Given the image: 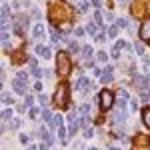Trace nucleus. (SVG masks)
I'll use <instances>...</instances> for the list:
<instances>
[{"instance_id": "nucleus-1", "label": "nucleus", "mask_w": 150, "mask_h": 150, "mask_svg": "<svg viewBox=\"0 0 150 150\" xmlns=\"http://www.w3.org/2000/svg\"><path fill=\"white\" fill-rule=\"evenodd\" d=\"M56 64H58V72L62 74V76H66L70 74V70H72V64H70V58L66 52H58V58H56Z\"/></svg>"}, {"instance_id": "nucleus-2", "label": "nucleus", "mask_w": 150, "mask_h": 150, "mask_svg": "<svg viewBox=\"0 0 150 150\" xmlns=\"http://www.w3.org/2000/svg\"><path fill=\"white\" fill-rule=\"evenodd\" d=\"M54 102L58 106H66V102H68V84H60L58 86L56 94H54Z\"/></svg>"}, {"instance_id": "nucleus-3", "label": "nucleus", "mask_w": 150, "mask_h": 150, "mask_svg": "<svg viewBox=\"0 0 150 150\" xmlns=\"http://www.w3.org/2000/svg\"><path fill=\"white\" fill-rule=\"evenodd\" d=\"M98 98H100V106H102V110L112 108V104H114V94L110 92V90H102Z\"/></svg>"}, {"instance_id": "nucleus-4", "label": "nucleus", "mask_w": 150, "mask_h": 150, "mask_svg": "<svg viewBox=\"0 0 150 150\" xmlns=\"http://www.w3.org/2000/svg\"><path fill=\"white\" fill-rule=\"evenodd\" d=\"M140 38L150 42V18H148V20H144L142 26H140Z\"/></svg>"}, {"instance_id": "nucleus-5", "label": "nucleus", "mask_w": 150, "mask_h": 150, "mask_svg": "<svg viewBox=\"0 0 150 150\" xmlns=\"http://www.w3.org/2000/svg\"><path fill=\"white\" fill-rule=\"evenodd\" d=\"M12 86H14V90H16V92L18 94H24V96H26V84H24V80H20V78H14V80H12Z\"/></svg>"}, {"instance_id": "nucleus-6", "label": "nucleus", "mask_w": 150, "mask_h": 150, "mask_svg": "<svg viewBox=\"0 0 150 150\" xmlns=\"http://www.w3.org/2000/svg\"><path fill=\"white\" fill-rule=\"evenodd\" d=\"M112 66H106V68H104V72H102V76H100V78H102V84H108V82H112V78H114V76H112Z\"/></svg>"}, {"instance_id": "nucleus-7", "label": "nucleus", "mask_w": 150, "mask_h": 150, "mask_svg": "<svg viewBox=\"0 0 150 150\" xmlns=\"http://www.w3.org/2000/svg\"><path fill=\"white\" fill-rule=\"evenodd\" d=\"M88 86H90V80H88V78H78V80H76V88H78L80 92H86Z\"/></svg>"}, {"instance_id": "nucleus-8", "label": "nucleus", "mask_w": 150, "mask_h": 150, "mask_svg": "<svg viewBox=\"0 0 150 150\" xmlns=\"http://www.w3.org/2000/svg\"><path fill=\"white\" fill-rule=\"evenodd\" d=\"M36 54H38V56H42V58H50V56H52V54H50V48L42 46V44H38V46H36Z\"/></svg>"}, {"instance_id": "nucleus-9", "label": "nucleus", "mask_w": 150, "mask_h": 150, "mask_svg": "<svg viewBox=\"0 0 150 150\" xmlns=\"http://www.w3.org/2000/svg\"><path fill=\"white\" fill-rule=\"evenodd\" d=\"M146 84H148V80H146V78H142V76H136V88H138L140 92H144V90H146V88H148V86H146Z\"/></svg>"}, {"instance_id": "nucleus-10", "label": "nucleus", "mask_w": 150, "mask_h": 150, "mask_svg": "<svg viewBox=\"0 0 150 150\" xmlns=\"http://www.w3.org/2000/svg\"><path fill=\"white\" fill-rule=\"evenodd\" d=\"M42 34H44V26H42V24H36L34 30H32V36H34V38H42Z\"/></svg>"}, {"instance_id": "nucleus-11", "label": "nucleus", "mask_w": 150, "mask_h": 150, "mask_svg": "<svg viewBox=\"0 0 150 150\" xmlns=\"http://www.w3.org/2000/svg\"><path fill=\"white\" fill-rule=\"evenodd\" d=\"M50 36H52V38H50L52 42H58V40H64V36L60 34V32H58L56 28H50Z\"/></svg>"}, {"instance_id": "nucleus-12", "label": "nucleus", "mask_w": 150, "mask_h": 150, "mask_svg": "<svg viewBox=\"0 0 150 150\" xmlns=\"http://www.w3.org/2000/svg\"><path fill=\"white\" fill-rule=\"evenodd\" d=\"M64 124V120H62V116L56 114V116H52V122H50V126H62Z\"/></svg>"}, {"instance_id": "nucleus-13", "label": "nucleus", "mask_w": 150, "mask_h": 150, "mask_svg": "<svg viewBox=\"0 0 150 150\" xmlns=\"http://www.w3.org/2000/svg\"><path fill=\"white\" fill-rule=\"evenodd\" d=\"M142 118H144V124H146V126L150 128V106L142 110Z\"/></svg>"}, {"instance_id": "nucleus-14", "label": "nucleus", "mask_w": 150, "mask_h": 150, "mask_svg": "<svg viewBox=\"0 0 150 150\" xmlns=\"http://www.w3.org/2000/svg\"><path fill=\"white\" fill-rule=\"evenodd\" d=\"M116 26H118V28H128L130 22H128L126 18H118V20H116Z\"/></svg>"}, {"instance_id": "nucleus-15", "label": "nucleus", "mask_w": 150, "mask_h": 150, "mask_svg": "<svg viewBox=\"0 0 150 150\" xmlns=\"http://www.w3.org/2000/svg\"><path fill=\"white\" fill-rule=\"evenodd\" d=\"M134 50H136V54H140V56H142V54H144V44H142V42H134Z\"/></svg>"}, {"instance_id": "nucleus-16", "label": "nucleus", "mask_w": 150, "mask_h": 150, "mask_svg": "<svg viewBox=\"0 0 150 150\" xmlns=\"http://www.w3.org/2000/svg\"><path fill=\"white\" fill-rule=\"evenodd\" d=\"M42 118H44L46 122H52V112H50L48 108H42Z\"/></svg>"}, {"instance_id": "nucleus-17", "label": "nucleus", "mask_w": 150, "mask_h": 150, "mask_svg": "<svg viewBox=\"0 0 150 150\" xmlns=\"http://www.w3.org/2000/svg\"><path fill=\"white\" fill-rule=\"evenodd\" d=\"M82 56L86 58V60L92 56V46H84V48H82Z\"/></svg>"}, {"instance_id": "nucleus-18", "label": "nucleus", "mask_w": 150, "mask_h": 150, "mask_svg": "<svg viewBox=\"0 0 150 150\" xmlns=\"http://www.w3.org/2000/svg\"><path fill=\"white\" fill-rule=\"evenodd\" d=\"M12 102H14V98H12L10 94H4V96H2V104H4V106H10Z\"/></svg>"}, {"instance_id": "nucleus-19", "label": "nucleus", "mask_w": 150, "mask_h": 150, "mask_svg": "<svg viewBox=\"0 0 150 150\" xmlns=\"http://www.w3.org/2000/svg\"><path fill=\"white\" fill-rule=\"evenodd\" d=\"M2 120L6 122V120H12V108H6L4 112H2Z\"/></svg>"}, {"instance_id": "nucleus-20", "label": "nucleus", "mask_w": 150, "mask_h": 150, "mask_svg": "<svg viewBox=\"0 0 150 150\" xmlns=\"http://www.w3.org/2000/svg\"><path fill=\"white\" fill-rule=\"evenodd\" d=\"M68 48H70V52H72V54H78V44H76V42L68 40Z\"/></svg>"}, {"instance_id": "nucleus-21", "label": "nucleus", "mask_w": 150, "mask_h": 150, "mask_svg": "<svg viewBox=\"0 0 150 150\" xmlns=\"http://www.w3.org/2000/svg\"><path fill=\"white\" fill-rule=\"evenodd\" d=\"M76 118H78V112H76V108H70V116H68V120H70V122H76Z\"/></svg>"}, {"instance_id": "nucleus-22", "label": "nucleus", "mask_w": 150, "mask_h": 150, "mask_svg": "<svg viewBox=\"0 0 150 150\" xmlns=\"http://www.w3.org/2000/svg\"><path fill=\"white\" fill-rule=\"evenodd\" d=\"M78 126H82V128H84V130L88 128V116H82L80 120H78Z\"/></svg>"}, {"instance_id": "nucleus-23", "label": "nucleus", "mask_w": 150, "mask_h": 150, "mask_svg": "<svg viewBox=\"0 0 150 150\" xmlns=\"http://www.w3.org/2000/svg\"><path fill=\"white\" fill-rule=\"evenodd\" d=\"M116 34H118V26H110L108 28V36L110 38H116Z\"/></svg>"}, {"instance_id": "nucleus-24", "label": "nucleus", "mask_w": 150, "mask_h": 150, "mask_svg": "<svg viewBox=\"0 0 150 150\" xmlns=\"http://www.w3.org/2000/svg\"><path fill=\"white\" fill-rule=\"evenodd\" d=\"M24 104H26L28 108H32V104H34V98H32V94H26V100H24Z\"/></svg>"}, {"instance_id": "nucleus-25", "label": "nucleus", "mask_w": 150, "mask_h": 150, "mask_svg": "<svg viewBox=\"0 0 150 150\" xmlns=\"http://www.w3.org/2000/svg\"><path fill=\"white\" fill-rule=\"evenodd\" d=\"M94 20H96V24H104L102 22V12H100V10L94 12Z\"/></svg>"}, {"instance_id": "nucleus-26", "label": "nucleus", "mask_w": 150, "mask_h": 150, "mask_svg": "<svg viewBox=\"0 0 150 150\" xmlns=\"http://www.w3.org/2000/svg\"><path fill=\"white\" fill-rule=\"evenodd\" d=\"M88 6H90V4H88L86 0H82L80 4H78V10H80V12H86V10H88Z\"/></svg>"}, {"instance_id": "nucleus-27", "label": "nucleus", "mask_w": 150, "mask_h": 150, "mask_svg": "<svg viewBox=\"0 0 150 150\" xmlns=\"http://www.w3.org/2000/svg\"><path fill=\"white\" fill-rule=\"evenodd\" d=\"M86 32H88V34H92V36H96V26L90 22L88 26H86Z\"/></svg>"}, {"instance_id": "nucleus-28", "label": "nucleus", "mask_w": 150, "mask_h": 150, "mask_svg": "<svg viewBox=\"0 0 150 150\" xmlns=\"http://www.w3.org/2000/svg\"><path fill=\"white\" fill-rule=\"evenodd\" d=\"M118 98L126 102V100H128V92H126V90H122V88H120V90H118Z\"/></svg>"}, {"instance_id": "nucleus-29", "label": "nucleus", "mask_w": 150, "mask_h": 150, "mask_svg": "<svg viewBox=\"0 0 150 150\" xmlns=\"http://www.w3.org/2000/svg\"><path fill=\"white\" fill-rule=\"evenodd\" d=\"M38 102L42 104V108H46V102H48V98H46V94H40V96H38Z\"/></svg>"}, {"instance_id": "nucleus-30", "label": "nucleus", "mask_w": 150, "mask_h": 150, "mask_svg": "<svg viewBox=\"0 0 150 150\" xmlns=\"http://www.w3.org/2000/svg\"><path fill=\"white\" fill-rule=\"evenodd\" d=\"M96 56H98V60H100V62H106V60H108V54H106V52H102V50H100Z\"/></svg>"}, {"instance_id": "nucleus-31", "label": "nucleus", "mask_w": 150, "mask_h": 150, "mask_svg": "<svg viewBox=\"0 0 150 150\" xmlns=\"http://www.w3.org/2000/svg\"><path fill=\"white\" fill-rule=\"evenodd\" d=\"M94 136V128H86L84 130V138H92Z\"/></svg>"}, {"instance_id": "nucleus-32", "label": "nucleus", "mask_w": 150, "mask_h": 150, "mask_svg": "<svg viewBox=\"0 0 150 150\" xmlns=\"http://www.w3.org/2000/svg\"><path fill=\"white\" fill-rule=\"evenodd\" d=\"M104 18H106V22H112L114 20V14L112 12H104Z\"/></svg>"}, {"instance_id": "nucleus-33", "label": "nucleus", "mask_w": 150, "mask_h": 150, "mask_svg": "<svg viewBox=\"0 0 150 150\" xmlns=\"http://www.w3.org/2000/svg\"><path fill=\"white\" fill-rule=\"evenodd\" d=\"M104 40H106V34H104V32L96 34V42H104Z\"/></svg>"}, {"instance_id": "nucleus-34", "label": "nucleus", "mask_w": 150, "mask_h": 150, "mask_svg": "<svg viewBox=\"0 0 150 150\" xmlns=\"http://www.w3.org/2000/svg\"><path fill=\"white\" fill-rule=\"evenodd\" d=\"M110 56L114 58V60H116V58H120V50H118V48H112V54H110Z\"/></svg>"}, {"instance_id": "nucleus-35", "label": "nucleus", "mask_w": 150, "mask_h": 150, "mask_svg": "<svg viewBox=\"0 0 150 150\" xmlns=\"http://www.w3.org/2000/svg\"><path fill=\"white\" fill-rule=\"evenodd\" d=\"M32 74H34V78H40V76H42V70H40V68H34V70H32Z\"/></svg>"}, {"instance_id": "nucleus-36", "label": "nucleus", "mask_w": 150, "mask_h": 150, "mask_svg": "<svg viewBox=\"0 0 150 150\" xmlns=\"http://www.w3.org/2000/svg\"><path fill=\"white\" fill-rule=\"evenodd\" d=\"M80 112H82L84 116H88V112H90V106H82V108H80Z\"/></svg>"}, {"instance_id": "nucleus-37", "label": "nucleus", "mask_w": 150, "mask_h": 150, "mask_svg": "<svg viewBox=\"0 0 150 150\" xmlns=\"http://www.w3.org/2000/svg\"><path fill=\"white\" fill-rule=\"evenodd\" d=\"M16 78H20V80H26V78H28V74H26V72H18V76H16Z\"/></svg>"}, {"instance_id": "nucleus-38", "label": "nucleus", "mask_w": 150, "mask_h": 150, "mask_svg": "<svg viewBox=\"0 0 150 150\" xmlns=\"http://www.w3.org/2000/svg\"><path fill=\"white\" fill-rule=\"evenodd\" d=\"M28 114L32 116V118H36V116H38V110H36V108H30V112H28Z\"/></svg>"}, {"instance_id": "nucleus-39", "label": "nucleus", "mask_w": 150, "mask_h": 150, "mask_svg": "<svg viewBox=\"0 0 150 150\" xmlns=\"http://www.w3.org/2000/svg\"><path fill=\"white\" fill-rule=\"evenodd\" d=\"M20 142H22V144H28V136H26V134H20Z\"/></svg>"}, {"instance_id": "nucleus-40", "label": "nucleus", "mask_w": 150, "mask_h": 150, "mask_svg": "<svg viewBox=\"0 0 150 150\" xmlns=\"http://www.w3.org/2000/svg\"><path fill=\"white\" fill-rule=\"evenodd\" d=\"M26 108H28V106H26V104H20V106H16V110H18V112H24V110H26Z\"/></svg>"}, {"instance_id": "nucleus-41", "label": "nucleus", "mask_w": 150, "mask_h": 150, "mask_svg": "<svg viewBox=\"0 0 150 150\" xmlns=\"http://www.w3.org/2000/svg\"><path fill=\"white\" fill-rule=\"evenodd\" d=\"M28 64H30V66H32V70L36 68V60H34V58H28Z\"/></svg>"}, {"instance_id": "nucleus-42", "label": "nucleus", "mask_w": 150, "mask_h": 150, "mask_svg": "<svg viewBox=\"0 0 150 150\" xmlns=\"http://www.w3.org/2000/svg\"><path fill=\"white\" fill-rule=\"evenodd\" d=\"M92 72H94V76H102V70L100 68H92Z\"/></svg>"}, {"instance_id": "nucleus-43", "label": "nucleus", "mask_w": 150, "mask_h": 150, "mask_svg": "<svg viewBox=\"0 0 150 150\" xmlns=\"http://www.w3.org/2000/svg\"><path fill=\"white\" fill-rule=\"evenodd\" d=\"M20 126V120H18V118H16V120H12V128H18Z\"/></svg>"}, {"instance_id": "nucleus-44", "label": "nucleus", "mask_w": 150, "mask_h": 150, "mask_svg": "<svg viewBox=\"0 0 150 150\" xmlns=\"http://www.w3.org/2000/svg\"><path fill=\"white\" fill-rule=\"evenodd\" d=\"M34 90H38V92L42 90V84H40V82H36V84H34Z\"/></svg>"}, {"instance_id": "nucleus-45", "label": "nucleus", "mask_w": 150, "mask_h": 150, "mask_svg": "<svg viewBox=\"0 0 150 150\" xmlns=\"http://www.w3.org/2000/svg\"><path fill=\"white\" fill-rule=\"evenodd\" d=\"M84 34V28H76V36H82Z\"/></svg>"}, {"instance_id": "nucleus-46", "label": "nucleus", "mask_w": 150, "mask_h": 150, "mask_svg": "<svg viewBox=\"0 0 150 150\" xmlns=\"http://www.w3.org/2000/svg\"><path fill=\"white\" fill-rule=\"evenodd\" d=\"M32 16L34 18H40V10H32Z\"/></svg>"}, {"instance_id": "nucleus-47", "label": "nucleus", "mask_w": 150, "mask_h": 150, "mask_svg": "<svg viewBox=\"0 0 150 150\" xmlns=\"http://www.w3.org/2000/svg\"><path fill=\"white\" fill-rule=\"evenodd\" d=\"M48 146H50V144H40V148H38V150H48Z\"/></svg>"}, {"instance_id": "nucleus-48", "label": "nucleus", "mask_w": 150, "mask_h": 150, "mask_svg": "<svg viewBox=\"0 0 150 150\" xmlns=\"http://www.w3.org/2000/svg\"><path fill=\"white\" fill-rule=\"evenodd\" d=\"M92 4L96 6V8H98V6H100V0H92Z\"/></svg>"}, {"instance_id": "nucleus-49", "label": "nucleus", "mask_w": 150, "mask_h": 150, "mask_svg": "<svg viewBox=\"0 0 150 150\" xmlns=\"http://www.w3.org/2000/svg\"><path fill=\"white\" fill-rule=\"evenodd\" d=\"M28 150H38V148H36L34 144H30V146H28Z\"/></svg>"}, {"instance_id": "nucleus-50", "label": "nucleus", "mask_w": 150, "mask_h": 150, "mask_svg": "<svg viewBox=\"0 0 150 150\" xmlns=\"http://www.w3.org/2000/svg\"><path fill=\"white\" fill-rule=\"evenodd\" d=\"M110 150H120V148H116V146H112V148H110Z\"/></svg>"}, {"instance_id": "nucleus-51", "label": "nucleus", "mask_w": 150, "mask_h": 150, "mask_svg": "<svg viewBox=\"0 0 150 150\" xmlns=\"http://www.w3.org/2000/svg\"><path fill=\"white\" fill-rule=\"evenodd\" d=\"M88 150H98V148H88Z\"/></svg>"}, {"instance_id": "nucleus-52", "label": "nucleus", "mask_w": 150, "mask_h": 150, "mask_svg": "<svg viewBox=\"0 0 150 150\" xmlns=\"http://www.w3.org/2000/svg\"><path fill=\"white\" fill-rule=\"evenodd\" d=\"M148 82H150V74H148Z\"/></svg>"}]
</instances>
